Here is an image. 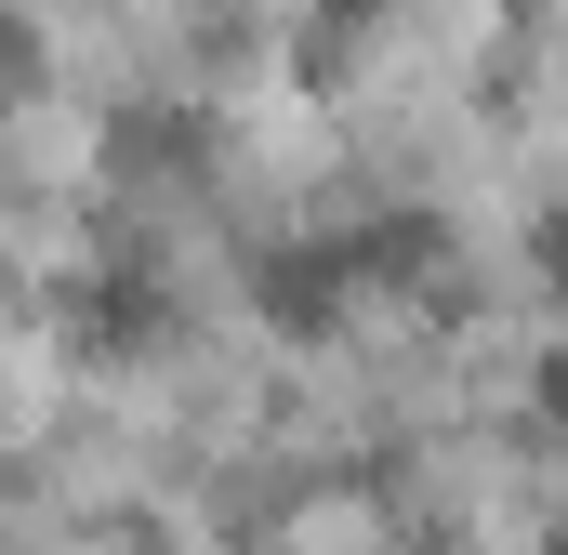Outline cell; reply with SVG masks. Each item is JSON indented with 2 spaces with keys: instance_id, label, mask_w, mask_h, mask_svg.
I'll return each instance as SVG.
<instances>
[{
  "instance_id": "1",
  "label": "cell",
  "mask_w": 568,
  "mask_h": 555,
  "mask_svg": "<svg viewBox=\"0 0 568 555\" xmlns=\"http://www.w3.org/2000/svg\"><path fill=\"white\" fill-rule=\"evenodd\" d=\"M252 304H265L278 331H331L357 291H344V265H331V239H291V252H265V265H252Z\"/></svg>"
},
{
  "instance_id": "2",
  "label": "cell",
  "mask_w": 568,
  "mask_h": 555,
  "mask_svg": "<svg viewBox=\"0 0 568 555\" xmlns=\"http://www.w3.org/2000/svg\"><path fill=\"white\" fill-rule=\"evenodd\" d=\"M317 13H331V27H344V13H371V0H317Z\"/></svg>"
}]
</instances>
